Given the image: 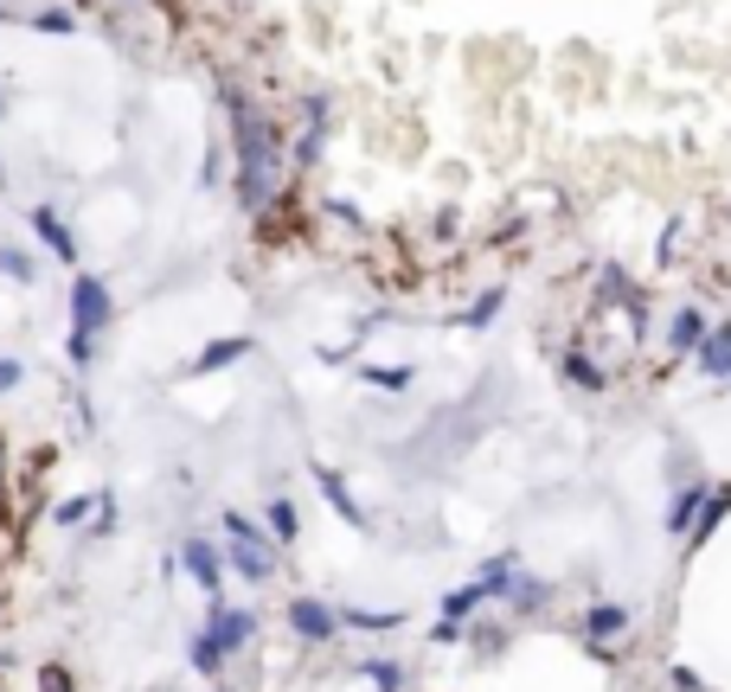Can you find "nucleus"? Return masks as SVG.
I'll use <instances>...</instances> for the list:
<instances>
[{
  "label": "nucleus",
  "instance_id": "nucleus-1",
  "mask_svg": "<svg viewBox=\"0 0 731 692\" xmlns=\"http://www.w3.org/2000/svg\"><path fill=\"white\" fill-rule=\"evenodd\" d=\"M225 97V129H231V187H238V206L244 212H270L277 187H283V167H290V148L283 129L264 103H251L238 84H219Z\"/></svg>",
  "mask_w": 731,
  "mask_h": 692
},
{
  "label": "nucleus",
  "instance_id": "nucleus-2",
  "mask_svg": "<svg viewBox=\"0 0 731 692\" xmlns=\"http://www.w3.org/2000/svg\"><path fill=\"white\" fill-rule=\"evenodd\" d=\"M219 526H225V564H231V577H244V584H277L283 546H277L257 520H244L238 507H225Z\"/></svg>",
  "mask_w": 731,
  "mask_h": 692
},
{
  "label": "nucleus",
  "instance_id": "nucleus-3",
  "mask_svg": "<svg viewBox=\"0 0 731 692\" xmlns=\"http://www.w3.org/2000/svg\"><path fill=\"white\" fill-rule=\"evenodd\" d=\"M174 558H180V571L200 584V597H206V603H225V577H231V564H225V546L213 539V533H187Z\"/></svg>",
  "mask_w": 731,
  "mask_h": 692
},
{
  "label": "nucleus",
  "instance_id": "nucleus-4",
  "mask_svg": "<svg viewBox=\"0 0 731 692\" xmlns=\"http://www.w3.org/2000/svg\"><path fill=\"white\" fill-rule=\"evenodd\" d=\"M110 315H116V302H110V282L90 277V270H77V277H72V334H84V341H103Z\"/></svg>",
  "mask_w": 731,
  "mask_h": 692
},
{
  "label": "nucleus",
  "instance_id": "nucleus-5",
  "mask_svg": "<svg viewBox=\"0 0 731 692\" xmlns=\"http://www.w3.org/2000/svg\"><path fill=\"white\" fill-rule=\"evenodd\" d=\"M295 116H302V129H295L290 161H295V167H315V161H321V148H328V136H334V103H328V90H308Z\"/></svg>",
  "mask_w": 731,
  "mask_h": 692
},
{
  "label": "nucleus",
  "instance_id": "nucleus-6",
  "mask_svg": "<svg viewBox=\"0 0 731 692\" xmlns=\"http://www.w3.org/2000/svg\"><path fill=\"white\" fill-rule=\"evenodd\" d=\"M283 623H290V635L302 641V648H328V641L347 628V623H341V610H334V603H321V597H290Z\"/></svg>",
  "mask_w": 731,
  "mask_h": 692
},
{
  "label": "nucleus",
  "instance_id": "nucleus-7",
  "mask_svg": "<svg viewBox=\"0 0 731 692\" xmlns=\"http://www.w3.org/2000/svg\"><path fill=\"white\" fill-rule=\"evenodd\" d=\"M629 628H636V610L629 603H590L585 616H578V635H585L603 661H610V641H623Z\"/></svg>",
  "mask_w": 731,
  "mask_h": 692
},
{
  "label": "nucleus",
  "instance_id": "nucleus-8",
  "mask_svg": "<svg viewBox=\"0 0 731 692\" xmlns=\"http://www.w3.org/2000/svg\"><path fill=\"white\" fill-rule=\"evenodd\" d=\"M26 231H33V238H39L65 270H77V231L65 225V212H59V206H46V200H39V206L26 212Z\"/></svg>",
  "mask_w": 731,
  "mask_h": 692
},
{
  "label": "nucleus",
  "instance_id": "nucleus-9",
  "mask_svg": "<svg viewBox=\"0 0 731 692\" xmlns=\"http://www.w3.org/2000/svg\"><path fill=\"white\" fill-rule=\"evenodd\" d=\"M206 623H213V635H219V648H225V661H238L251 641H257V610H231V603H213L206 610Z\"/></svg>",
  "mask_w": 731,
  "mask_h": 692
},
{
  "label": "nucleus",
  "instance_id": "nucleus-10",
  "mask_svg": "<svg viewBox=\"0 0 731 692\" xmlns=\"http://www.w3.org/2000/svg\"><path fill=\"white\" fill-rule=\"evenodd\" d=\"M706 500H713V482H680L674 487V500H667V539H693V526H700V513H706Z\"/></svg>",
  "mask_w": 731,
  "mask_h": 692
},
{
  "label": "nucleus",
  "instance_id": "nucleus-11",
  "mask_svg": "<svg viewBox=\"0 0 731 692\" xmlns=\"http://www.w3.org/2000/svg\"><path fill=\"white\" fill-rule=\"evenodd\" d=\"M315 487H321V500L334 507V520H347L354 533H366L372 520H366V507L354 500V487H347V475L341 469H328V462H315Z\"/></svg>",
  "mask_w": 731,
  "mask_h": 692
},
{
  "label": "nucleus",
  "instance_id": "nucleus-12",
  "mask_svg": "<svg viewBox=\"0 0 731 692\" xmlns=\"http://www.w3.org/2000/svg\"><path fill=\"white\" fill-rule=\"evenodd\" d=\"M713 334V321H706V308H693V302H680L674 315H667V353L674 359H687V353H700Z\"/></svg>",
  "mask_w": 731,
  "mask_h": 692
},
{
  "label": "nucleus",
  "instance_id": "nucleus-13",
  "mask_svg": "<svg viewBox=\"0 0 731 692\" xmlns=\"http://www.w3.org/2000/svg\"><path fill=\"white\" fill-rule=\"evenodd\" d=\"M693 366H700V379H719V385L731 379V315L713 321V334H706V346L693 353Z\"/></svg>",
  "mask_w": 731,
  "mask_h": 692
},
{
  "label": "nucleus",
  "instance_id": "nucleus-14",
  "mask_svg": "<svg viewBox=\"0 0 731 692\" xmlns=\"http://www.w3.org/2000/svg\"><path fill=\"white\" fill-rule=\"evenodd\" d=\"M251 353H257V341H251V334H231V341H213V346H206V353H200L187 372H193V379H213V372L238 366V359H251Z\"/></svg>",
  "mask_w": 731,
  "mask_h": 692
},
{
  "label": "nucleus",
  "instance_id": "nucleus-15",
  "mask_svg": "<svg viewBox=\"0 0 731 692\" xmlns=\"http://www.w3.org/2000/svg\"><path fill=\"white\" fill-rule=\"evenodd\" d=\"M559 372H565V385H572V392H590V398H597V392H610V372H603V366L590 359L585 346H565Z\"/></svg>",
  "mask_w": 731,
  "mask_h": 692
},
{
  "label": "nucleus",
  "instance_id": "nucleus-16",
  "mask_svg": "<svg viewBox=\"0 0 731 692\" xmlns=\"http://www.w3.org/2000/svg\"><path fill=\"white\" fill-rule=\"evenodd\" d=\"M552 597H559V584H546V577L520 571V577H513V590H508V616H539Z\"/></svg>",
  "mask_w": 731,
  "mask_h": 692
},
{
  "label": "nucleus",
  "instance_id": "nucleus-17",
  "mask_svg": "<svg viewBox=\"0 0 731 692\" xmlns=\"http://www.w3.org/2000/svg\"><path fill=\"white\" fill-rule=\"evenodd\" d=\"M187 661H193V674H200V680H219L225 667H231V661H225V648H219V635H213V623L193 628V641H187Z\"/></svg>",
  "mask_w": 731,
  "mask_h": 692
},
{
  "label": "nucleus",
  "instance_id": "nucleus-18",
  "mask_svg": "<svg viewBox=\"0 0 731 692\" xmlns=\"http://www.w3.org/2000/svg\"><path fill=\"white\" fill-rule=\"evenodd\" d=\"M264 533H270V539H277L283 552H295V546H302V513H295L290 494H277V500L264 507Z\"/></svg>",
  "mask_w": 731,
  "mask_h": 692
},
{
  "label": "nucleus",
  "instance_id": "nucleus-19",
  "mask_svg": "<svg viewBox=\"0 0 731 692\" xmlns=\"http://www.w3.org/2000/svg\"><path fill=\"white\" fill-rule=\"evenodd\" d=\"M354 674H360V680H372V692H405V687H411V667H405V661H385V654L360 661Z\"/></svg>",
  "mask_w": 731,
  "mask_h": 692
},
{
  "label": "nucleus",
  "instance_id": "nucleus-20",
  "mask_svg": "<svg viewBox=\"0 0 731 692\" xmlns=\"http://www.w3.org/2000/svg\"><path fill=\"white\" fill-rule=\"evenodd\" d=\"M26 26H33V33H52V39H72L77 13H72V7H59V0H46V7H33V13H26Z\"/></svg>",
  "mask_w": 731,
  "mask_h": 692
},
{
  "label": "nucleus",
  "instance_id": "nucleus-21",
  "mask_svg": "<svg viewBox=\"0 0 731 692\" xmlns=\"http://www.w3.org/2000/svg\"><path fill=\"white\" fill-rule=\"evenodd\" d=\"M726 513H731V487H713V500H706V513H700V526H693V539H687V552H700L719 526H726Z\"/></svg>",
  "mask_w": 731,
  "mask_h": 692
},
{
  "label": "nucleus",
  "instance_id": "nucleus-22",
  "mask_svg": "<svg viewBox=\"0 0 731 692\" xmlns=\"http://www.w3.org/2000/svg\"><path fill=\"white\" fill-rule=\"evenodd\" d=\"M475 610H488V590H482L475 577H469L462 590H443V616H449V623H469Z\"/></svg>",
  "mask_w": 731,
  "mask_h": 692
},
{
  "label": "nucleus",
  "instance_id": "nucleus-23",
  "mask_svg": "<svg viewBox=\"0 0 731 692\" xmlns=\"http://www.w3.org/2000/svg\"><path fill=\"white\" fill-rule=\"evenodd\" d=\"M341 623L360 628V635H385V628H405V610H360V603H347Z\"/></svg>",
  "mask_w": 731,
  "mask_h": 692
},
{
  "label": "nucleus",
  "instance_id": "nucleus-24",
  "mask_svg": "<svg viewBox=\"0 0 731 692\" xmlns=\"http://www.w3.org/2000/svg\"><path fill=\"white\" fill-rule=\"evenodd\" d=\"M411 379H418V366H360V385H372V392H411Z\"/></svg>",
  "mask_w": 731,
  "mask_h": 692
},
{
  "label": "nucleus",
  "instance_id": "nucleus-25",
  "mask_svg": "<svg viewBox=\"0 0 731 692\" xmlns=\"http://www.w3.org/2000/svg\"><path fill=\"white\" fill-rule=\"evenodd\" d=\"M501 308H508V282H495L488 295H475V302H469V315H462V328H475V334H482V328H488Z\"/></svg>",
  "mask_w": 731,
  "mask_h": 692
},
{
  "label": "nucleus",
  "instance_id": "nucleus-26",
  "mask_svg": "<svg viewBox=\"0 0 731 692\" xmlns=\"http://www.w3.org/2000/svg\"><path fill=\"white\" fill-rule=\"evenodd\" d=\"M90 513H97V494H72V500H59V507H52V526H59V533H77Z\"/></svg>",
  "mask_w": 731,
  "mask_h": 692
},
{
  "label": "nucleus",
  "instance_id": "nucleus-27",
  "mask_svg": "<svg viewBox=\"0 0 731 692\" xmlns=\"http://www.w3.org/2000/svg\"><path fill=\"white\" fill-rule=\"evenodd\" d=\"M0 270H7V282H39L33 251H20V244H0Z\"/></svg>",
  "mask_w": 731,
  "mask_h": 692
},
{
  "label": "nucleus",
  "instance_id": "nucleus-28",
  "mask_svg": "<svg viewBox=\"0 0 731 692\" xmlns=\"http://www.w3.org/2000/svg\"><path fill=\"white\" fill-rule=\"evenodd\" d=\"M469 641H475V654H501V648H508V628H501V623H475V628H469Z\"/></svg>",
  "mask_w": 731,
  "mask_h": 692
},
{
  "label": "nucleus",
  "instance_id": "nucleus-29",
  "mask_svg": "<svg viewBox=\"0 0 731 692\" xmlns=\"http://www.w3.org/2000/svg\"><path fill=\"white\" fill-rule=\"evenodd\" d=\"M469 641V623H449V616H437V628H431V648H462Z\"/></svg>",
  "mask_w": 731,
  "mask_h": 692
},
{
  "label": "nucleus",
  "instance_id": "nucleus-30",
  "mask_svg": "<svg viewBox=\"0 0 731 692\" xmlns=\"http://www.w3.org/2000/svg\"><path fill=\"white\" fill-rule=\"evenodd\" d=\"M65 359H72V372H90V359H97V341H84V334H65Z\"/></svg>",
  "mask_w": 731,
  "mask_h": 692
},
{
  "label": "nucleus",
  "instance_id": "nucleus-31",
  "mask_svg": "<svg viewBox=\"0 0 731 692\" xmlns=\"http://www.w3.org/2000/svg\"><path fill=\"white\" fill-rule=\"evenodd\" d=\"M39 692H77V687H72V674H65L59 661H46V667H39Z\"/></svg>",
  "mask_w": 731,
  "mask_h": 692
},
{
  "label": "nucleus",
  "instance_id": "nucleus-32",
  "mask_svg": "<svg viewBox=\"0 0 731 692\" xmlns=\"http://www.w3.org/2000/svg\"><path fill=\"white\" fill-rule=\"evenodd\" d=\"M667 687H674V692H713L700 674H693V667H667Z\"/></svg>",
  "mask_w": 731,
  "mask_h": 692
},
{
  "label": "nucleus",
  "instance_id": "nucleus-33",
  "mask_svg": "<svg viewBox=\"0 0 731 692\" xmlns=\"http://www.w3.org/2000/svg\"><path fill=\"white\" fill-rule=\"evenodd\" d=\"M20 379H26V366H20V359H0V398L20 392Z\"/></svg>",
  "mask_w": 731,
  "mask_h": 692
},
{
  "label": "nucleus",
  "instance_id": "nucleus-34",
  "mask_svg": "<svg viewBox=\"0 0 731 692\" xmlns=\"http://www.w3.org/2000/svg\"><path fill=\"white\" fill-rule=\"evenodd\" d=\"M674 244H680V218H674V225H667V231H661V251H655L661 264H667V257H674Z\"/></svg>",
  "mask_w": 731,
  "mask_h": 692
},
{
  "label": "nucleus",
  "instance_id": "nucleus-35",
  "mask_svg": "<svg viewBox=\"0 0 731 692\" xmlns=\"http://www.w3.org/2000/svg\"><path fill=\"white\" fill-rule=\"evenodd\" d=\"M0 500H7V443H0Z\"/></svg>",
  "mask_w": 731,
  "mask_h": 692
},
{
  "label": "nucleus",
  "instance_id": "nucleus-36",
  "mask_svg": "<svg viewBox=\"0 0 731 692\" xmlns=\"http://www.w3.org/2000/svg\"><path fill=\"white\" fill-rule=\"evenodd\" d=\"M0 20H13V7H7V0H0Z\"/></svg>",
  "mask_w": 731,
  "mask_h": 692
},
{
  "label": "nucleus",
  "instance_id": "nucleus-37",
  "mask_svg": "<svg viewBox=\"0 0 731 692\" xmlns=\"http://www.w3.org/2000/svg\"><path fill=\"white\" fill-rule=\"evenodd\" d=\"M0 123H7V97H0Z\"/></svg>",
  "mask_w": 731,
  "mask_h": 692
},
{
  "label": "nucleus",
  "instance_id": "nucleus-38",
  "mask_svg": "<svg viewBox=\"0 0 731 692\" xmlns=\"http://www.w3.org/2000/svg\"><path fill=\"white\" fill-rule=\"evenodd\" d=\"M726 385H731V379H726Z\"/></svg>",
  "mask_w": 731,
  "mask_h": 692
}]
</instances>
